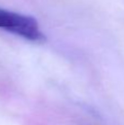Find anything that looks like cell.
Here are the masks:
<instances>
[{
    "instance_id": "obj_1",
    "label": "cell",
    "mask_w": 124,
    "mask_h": 125,
    "mask_svg": "<svg viewBox=\"0 0 124 125\" xmlns=\"http://www.w3.org/2000/svg\"><path fill=\"white\" fill-rule=\"evenodd\" d=\"M0 29L31 42H43L45 35L37 21L30 15L12 12L0 8Z\"/></svg>"
}]
</instances>
